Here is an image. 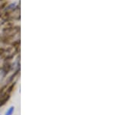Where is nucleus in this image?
<instances>
[{
	"instance_id": "4",
	"label": "nucleus",
	"mask_w": 139,
	"mask_h": 115,
	"mask_svg": "<svg viewBox=\"0 0 139 115\" xmlns=\"http://www.w3.org/2000/svg\"><path fill=\"white\" fill-rule=\"evenodd\" d=\"M5 53V50L3 48H0V56H2Z\"/></svg>"
},
{
	"instance_id": "5",
	"label": "nucleus",
	"mask_w": 139,
	"mask_h": 115,
	"mask_svg": "<svg viewBox=\"0 0 139 115\" xmlns=\"http://www.w3.org/2000/svg\"><path fill=\"white\" fill-rule=\"evenodd\" d=\"M0 1H1V0H0Z\"/></svg>"
},
{
	"instance_id": "1",
	"label": "nucleus",
	"mask_w": 139,
	"mask_h": 115,
	"mask_svg": "<svg viewBox=\"0 0 139 115\" xmlns=\"http://www.w3.org/2000/svg\"><path fill=\"white\" fill-rule=\"evenodd\" d=\"M10 68H11V65L8 63H6V64H4L2 67V72L4 73V74H6L9 71Z\"/></svg>"
},
{
	"instance_id": "2",
	"label": "nucleus",
	"mask_w": 139,
	"mask_h": 115,
	"mask_svg": "<svg viewBox=\"0 0 139 115\" xmlns=\"http://www.w3.org/2000/svg\"><path fill=\"white\" fill-rule=\"evenodd\" d=\"M13 111H14V107H10V108L8 110V111H7L6 115H12L13 113Z\"/></svg>"
},
{
	"instance_id": "3",
	"label": "nucleus",
	"mask_w": 139,
	"mask_h": 115,
	"mask_svg": "<svg viewBox=\"0 0 139 115\" xmlns=\"http://www.w3.org/2000/svg\"><path fill=\"white\" fill-rule=\"evenodd\" d=\"M19 44H20V42L19 41H16V42H14V43H13V46H14V47H18Z\"/></svg>"
}]
</instances>
